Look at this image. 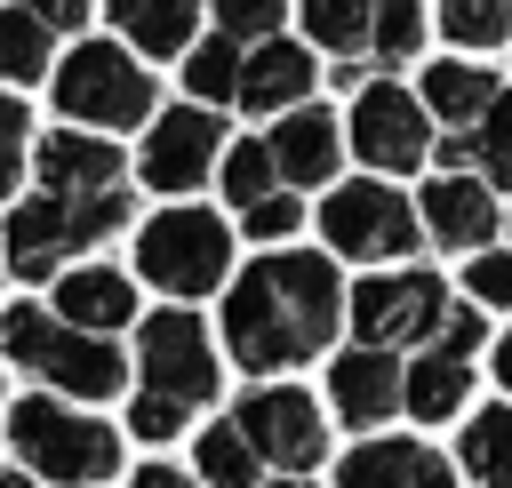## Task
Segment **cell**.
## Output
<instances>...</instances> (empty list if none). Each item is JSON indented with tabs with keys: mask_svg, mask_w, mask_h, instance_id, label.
I'll list each match as a JSON object with an SVG mask.
<instances>
[{
	"mask_svg": "<svg viewBox=\"0 0 512 488\" xmlns=\"http://www.w3.org/2000/svg\"><path fill=\"white\" fill-rule=\"evenodd\" d=\"M56 112L80 128H144L152 120V72L120 48V40H80L56 64Z\"/></svg>",
	"mask_w": 512,
	"mask_h": 488,
	"instance_id": "cell-4",
	"label": "cell"
},
{
	"mask_svg": "<svg viewBox=\"0 0 512 488\" xmlns=\"http://www.w3.org/2000/svg\"><path fill=\"white\" fill-rule=\"evenodd\" d=\"M0 352H8L24 376H40V384H56V392H72V400H112V392L128 384V360L104 344V328L64 320L56 304L40 312L32 296L0 312Z\"/></svg>",
	"mask_w": 512,
	"mask_h": 488,
	"instance_id": "cell-2",
	"label": "cell"
},
{
	"mask_svg": "<svg viewBox=\"0 0 512 488\" xmlns=\"http://www.w3.org/2000/svg\"><path fill=\"white\" fill-rule=\"evenodd\" d=\"M208 8H216V32H232V40H264L288 16V0H208Z\"/></svg>",
	"mask_w": 512,
	"mask_h": 488,
	"instance_id": "cell-33",
	"label": "cell"
},
{
	"mask_svg": "<svg viewBox=\"0 0 512 488\" xmlns=\"http://www.w3.org/2000/svg\"><path fill=\"white\" fill-rule=\"evenodd\" d=\"M136 272H144L152 288H168V296H208V288H224V272H232V232H224V216H208V208H160V216L136 232Z\"/></svg>",
	"mask_w": 512,
	"mask_h": 488,
	"instance_id": "cell-5",
	"label": "cell"
},
{
	"mask_svg": "<svg viewBox=\"0 0 512 488\" xmlns=\"http://www.w3.org/2000/svg\"><path fill=\"white\" fill-rule=\"evenodd\" d=\"M216 152H224V120H216L208 104H176V112L144 120V152H136V168H144L152 192H192V184H208Z\"/></svg>",
	"mask_w": 512,
	"mask_h": 488,
	"instance_id": "cell-10",
	"label": "cell"
},
{
	"mask_svg": "<svg viewBox=\"0 0 512 488\" xmlns=\"http://www.w3.org/2000/svg\"><path fill=\"white\" fill-rule=\"evenodd\" d=\"M32 8H40V16L56 24V32H80V24L96 16V0H32Z\"/></svg>",
	"mask_w": 512,
	"mask_h": 488,
	"instance_id": "cell-38",
	"label": "cell"
},
{
	"mask_svg": "<svg viewBox=\"0 0 512 488\" xmlns=\"http://www.w3.org/2000/svg\"><path fill=\"white\" fill-rule=\"evenodd\" d=\"M256 488H312L304 472H280V480H256Z\"/></svg>",
	"mask_w": 512,
	"mask_h": 488,
	"instance_id": "cell-41",
	"label": "cell"
},
{
	"mask_svg": "<svg viewBox=\"0 0 512 488\" xmlns=\"http://www.w3.org/2000/svg\"><path fill=\"white\" fill-rule=\"evenodd\" d=\"M136 376L144 384H160V392H176V400H216V344H208V328H200V312H152L144 320V336H136Z\"/></svg>",
	"mask_w": 512,
	"mask_h": 488,
	"instance_id": "cell-9",
	"label": "cell"
},
{
	"mask_svg": "<svg viewBox=\"0 0 512 488\" xmlns=\"http://www.w3.org/2000/svg\"><path fill=\"white\" fill-rule=\"evenodd\" d=\"M464 288H472V304H496V312H512V256H504V248H472V272H464Z\"/></svg>",
	"mask_w": 512,
	"mask_h": 488,
	"instance_id": "cell-34",
	"label": "cell"
},
{
	"mask_svg": "<svg viewBox=\"0 0 512 488\" xmlns=\"http://www.w3.org/2000/svg\"><path fill=\"white\" fill-rule=\"evenodd\" d=\"M432 344L472 360V352H480V312H456V304H448V320H440V336H432Z\"/></svg>",
	"mask_w": 512,
	"mask_h": 488,
	"instance_id": "cell-37",
	"label": "cell"
},
{
	"mask_svg": "<svg viewBox=\"0 0 512 488\" xmlns=\"http://www.w3.org/2000/svg\"><path fill=\"white\" fill-rule=\"evenodd\" d=\"M464 472L480 488H512V408H480L464 424Z\"/></svg>",
	"mask_w": 512,
	"mask_h": 488,
	"instance_id": "cell-26",
	"label": "cell"
},
{
	"mask_svg": "<svg viewBox=\"0 0 512 488\" xmlns=\"http://www.w3.org/2000/svg\"><path fill=\"white\" fill-rule=\"evenodd\" d=\"M464 392H472V360H464V352H440V344H416V368H408V408H416V424L456 416Z\"/></svg>",
	"mask_w": 512,
	"mask_h": 488,
	"instance_id": "cell-21",
	"label": "cell"
},
{
	"mask_svg": "<svg viewBox=\"0 0 512 488\" xmlns=\"http://www.w3.org/2000/svg\"><path fill=\"white\" fill-rule=\"evenodd\" d=\"M352 152L368 168H416L432 152V104H416L392 80H368L352 96Z\"/></svg>",
	"mask_w": 512,
	"mask_h": 488,
	"instance_id": "cell-11",
	"label": "cell"
},
{
	"mask_svg": "<svg viewBox=\"0 0 512 488\" xmlns=\"http://www.w3.org/2000/svg\"><path fill=\"white\" fill-rule=\"evenodd\" d=\"M472 128H480V136H472V144H480V176L512 192V88H496V104H488Z\"/></svg>",
	"mask_w": 512,
	"mask_h": 488,
	"instance_id": "cell-31",
	"label": "cell"
},
{
	"mask_svg": "<svg viewBox=\"0 0 512 488\" xmlns=\"http://www.w3.org/2000/svg\"><path fill=\"white\" fill-rule=\"evenodd\" d=\"M64 248H72V232H64V200H56V192L24 200V208L8 216V232H0V264H8L24 288L48 280V272L64 264Z\"/></svg>",
	"mask_w": 512,
	"mask_h": 488,
	"instance_id": "cell-17",
	"label": "cell"
},
{
	"mask_svg": "<svg viewBox=\"0 0 512 488\" xmlns=\"http://www.w3.org/2000/svg\"><path fill=\"white\" fill-rule=\"evenodd\" d=\"M240 216H248V240H288V232L304 224V208H296V192H264V200H248Z\"/></svg>",
	"mask_w": 512,
	"mask_h": 488,
	"instance_id": "cell-35",
	"label": "cell"
},
{
	"mask_svg": "<svg viewBox=\"0 0 512 488\" xmlns=\"http://www.w3.org/2000/svg\"><path fill=\"white\" fill-rule=\"evenodd\" d=\"M24 144H32V112L16 96H0V192L24 176Z\"/></svg>",
	"mask_w": 512,
	"mask_h": 488,
	"instance_id": "cell-36",
	"label": "cell"
},
{
	"mask_svg": "<svg viewBox=\"0 0 512 488\" xmlns=\"http://www.w3.org/2000/svg\"><path fill=\"white\" fill-rule=\"evenodd\" d=\"M56 312L112 336L120 320H136V288H128V272H112V264H80V272L56 280Z\"/></svg>",
	"mask_w": 512,
	"mask_h": 488,
	"instance_id": "cell-19",
	"label": "cell"
},
{
	"mask_svg": "<svg viewBox=\"0 0 512 488\" xmlns=\"http://www.w3.org/2000/svg\"><path fill=\"white\" fill-rule=\"evenodd\" d=\"M440 24L456 48H496V40H512V0H448Z\"/></svg>",
	"mask_w": 512,
	"mask_h": 488,
	"instance_id": "cell-29",
	"label": "cell"
},
{
	"mask_svg": "<svg viewBox=\"0 0 512 488\" xmlns=\"http://www.w3.org/2000/svg\"><path fill=\"white\" fill-rule=\"evenodd\" d=\"M136 488H200V480H184V472H168V464H144Z\"/></svg>",
	"mask_w": 512,
	"mask_h": 488,
	"instance_id": "cell-39",
	"label": "cell"
},
{
	"mask_svg": "<svg viewBox=\"0 0 512 488\" xmlns=\"http://www.w3.org/2000/svg\"><path fill=\"white\" fill-rule=\"evenodd\" d=\"M328 408H336L352 432H376L392 408H408V368L392 360V344L336 352V368H328Z\"/></svg>",
	"mask_w": 512,
	"mask_h": 488,
	"instance_id": "cell-12",
	"label": "cell"
},
{
	"mask_svg": "<svg viewBox=\"0 0 512 488\" xmlns=\"http://www.w3.org/2000/svg\"><path fill=\"white\" fill-rule=\"evenodd\" d=\"M336 320H344V280H336V256H320V248L264 256L224 296V344L248 376H272V368L328 352Z\"/></svg>",
	"mask_w": 512,
	"mask_h": 488,
	"instance_id": "cell-1",
	"label": "cell"
},
{
	"mask_svg": "<svg viewBox=\"0 0 512 488\" xmlns=\"http://www.w3.org/2000/svg\"><path fill=\"white\" fill-rule=\"evenodd\" d=\"M424 104H432V120H456V128H472L488 104H496V72L488 64H432L424 72Z\"/></svg>",
	"mask_w": 512,
	"mask_h": 488,
	"instance_id": "cell-23",
	"label": "cell"
},
{
	"mask_svg": "<svg viewBox=\"0 0 512 488\" xmlns=\"http://www.w3.org/2000/svg\"><path fill=\"white\" fill-rule=\"evenodd\" d=\"M232 416H240V432L256 440V456L280 464V472H312V464L328 456V416H320V400L296 392V384H256Z\"/></svg>",
	"mask_w": 512,
	"mask_h": 488,
	"instance_id": "cell-8",
	"label": "cell"
},
{
	"mask_svg": "<svg viewBox=\"0 0 512 488\" xmlns=\"http://www.w3.org/2000/svg\"><path fill=\"white\" fill-rule=\"evenodd\" d=\"M368 16H376V0H304V32L320 48H336V56L368 48Z\"/></svg>",
	"mask_w": 512,
	"mask_h": 488,
	"instance_id": "cell-27",
	"label": "cell"
},
{
	"mask_svg": "<svg viewBox=\"0 0 512 488\" xmlns=\"http://www.w3.org/2000/svg\"><path fill=\"white\" fill-rule=\"evenodd\" d=\"M40 184H48V192L120 184V152L104 144V128H56V136H40Z\"/></svg>",
	"mask_w": 512,
	"mask_h": 488,
	"instance_id": "cell-18",
	"label": "cell"
},
{
	"mask_svg": "<svg viewBox=\"0 0 512 488\" xmlns=\"http://www.w3.org/2000/svg\"><path fill=\"white\" fill-rule=\"evenodd\" d=\"M264 144H272V160H280V184H328V176H336V152H344V128H336V112H320V104H288Z\"/></svg>",
	"mask_w": 512,
	"mask_h": 488,
	"instance_id": "cell-13",
	"label": "cell"
},
{
	"mask_svg": "<svg viewBox=\"0 0 512 488\" xmlns=\"http://www.w3.org/2000/svg\"><path fill=\"white\" fill-rule=\"evenodd\" d=\"M352 336L360 344H432L440 320H448V288L432 272H384V280H360L352 288Z\"/></svg>",
	"mask_w": 512,
	"mask_h": 488,
	"instance_id": "cell-7",
	"label": "cell"
},
{
	"mask_svg": "<svg viewBox=\"0 0 512 488\" xmlns=\"http://www.w3.org/2000/svg\"><path fill=\"white\" fill-rule=\"evenodd\" d=\"M496 376H504V392H512V336L496 344Z\"/></svg>",
	"mask_w": 512,
	"mask_h": 488,
	"instance_id": "cell-40",
	"label": "cell"
},
{
	"mask_svg": "<svg viewBox=\"0 0 512 488\" xmlns=\"http://www.w3.org/2000/svg\"><path fill=\"white\" fill-rule=\"evenodd\" d=\"M272 184H280V160H272V144H232V152H224V200H232V208L264 200Z\"/></svg>",
	"mask_w": 512,
	"mask_h": 488,
	"instance_id": "cell-30",
	"label": "cell"
},
{
	"mask_svg": "<svg viewBox=\"0 0 512 488\" xmlns=\"http://www.w3.org/2000/svg\"><path fill=\"white\" fill-rule=\"evenodd\" d=\"M184 416H192V400H176V392L144 384V392L128 400V440H176V432H184Z\"/></svg>",
	"mask_w": 512,
	"mask_h": 488,
	"instance_id": "cell-32",
	"label": "cell"
},
{
	"mask_svg": "<svg viewBox=\"0 0 512 488\" xmlns=\"http://www.w3.org/2000/svg\"><path fill=\"white\" fill-rule=\"evenodd\" d=\"M312 80H320V64H312L296 40L264 32V40L248 48V72H240V104H248V112H288V104H304V96H312Z\"/></svg>",
	"mask_w": 512,
	"mask_h": 488,
	"instance_id": "cell-16",
	"label": "cell"
},
{
	"mask_svg": "<svg viewBox=\"0 0 512 488\" xmlns=\"http://www.w3.org/2000/svg\"><path fill=\"white\" fill-rule=\"evenodd\" d=\"M48 40H56V24H48L32 0H24V8H0V80H8V88H32V80H48V72H56Z\"/></svg>",
	"mask_w": 512,
	"mask_h": 488,
	"instance_id": "cell-22",
	"label": "cell"
},
{
	"mask_svg": "<svg viewBox=\"0 0 512 488\" xmlns=\"http://www.w3.org/2000/svg\"><path fill=\"white\" fill-rule=\"evenodd\" d=\"M416 40H424V8H416V0H376V16H368V56H376V64H400V56H416Z\"/></svg>",
	"mask_w": 512,
	"mask_h": 488,
	"instance_id": "cell-28",
	"label": "cell"
},
{
	"mask_svg": "<svg viewBox=\"0 0 512 488\" xmlns=\"http://www.w3.org/2000/svg\"><path fill=\"white\" fill-rule=\"evenodd\" d=\"M104 8H112V24H120L128 48H144V56H184V48H192V16H200L208 0H104Z\"/></svg>",
	"mask_w": 512,
	"mask_h": 488,
	"instance_id": "cell-20",
	"label": "cell"
},
{
	"mask_svg": "<svg viewBox=\"0 0 512 488\" xmlns=\"http://www.w3.org/2000/svg\"><path fill=\"white\" fill-rule=\"evenodd\" d=\"M32 480H40V472H0V488H32Z\"/></svg>",
	"mask_w": 512,
	"mask_h": 488,
	"instance_id": "cell-42",
	"label": "cell"
},
{
	"mask_svg": "<svg viewBox=\"0 0 512 488\" xmlns=\"http://www.w3.org/2000/svg\"><path fill=\"white\" fill-rule=\"evenodd\" d=\"M424 232L440 240V248H488V232H496V192L480 184V176H464V168H448L440 184H424Z\"/></svg>",
	"mask_w": 512,
	"mask_h": 488,
	"instance_id": "cell-14",
	"label": "cell"
},
{
	"mask_svg": "<svg viewBox=\"0 0 512 488\" xmlns=\"http://www.w3.org/2000/svg\"><path fill=\"white\" fill-rule=\"evenodd\" d=\"M8 448L24 456V472H40L56 488H96L120 472V432L104 416H88L72 392H24L8 408Z\"/></svg>",
	"mask_w": 512,
	"mask_h": 488,
	"instance_id": "cell-3",
	"label": "cell"
},
{
	"mask_svg": "<svg viewBox=\"0 0 512 488\" xmlns=\"http://www.w3.org/2000/svg\"><path fill=\"white\" fill-rule=\"evenodd\" d=\"M192 456H200V480H208V488H256V480H264V456H256V440L240 432V416H232V424L216 416V424L192 440Z\"/></svg>",
	"mask_w": 512,
	"mask_h": 488,
	"instance_id": "cell-24",
	"label": "cell"
},
{
	"mask_svg": "<svg viewBox=\"0 0 512 488\" xmlns=\"http://www.w3.org/2000/svg\"><path fill=\"white\" fill-rule=\"evenodd\" d=\"M320 232L336 256H360V264H384V256H408L416 248V208L408 192L392 184H336L320 200Z\"/></svg>",
	"mask_w": 512,
	"mask_h": 488,
	"instance_id": "cell-6",
	"label": "cell"
},
{
	"mask_svg": "<svg viewBox=\"0 0 512 488\" xmlns=\"http://www.w3.org/2000/svg\"><path fill=\"white\" fill-rule=\"evenodd\" d=\"M240 72H248V48H240L232 32H216V40H200V48L184 56V88H192L200 104H232V96H240Z\"/></svg>",
	"mask_w": 512,
	"mask_h": 488,
	"instance_id": "cell-25",
	"label": "cell"
},
{
	"mask_svg": "<svg viewBox=\"0 0 512 488\" xmlns=\"http://www.w3.org/2000/svg\"><path fill=\"white\" fill-rule=\"evenodd\" d=\"M336 488H448V456L424 440H360L336 464Z\"/></svg>",
	"mask_w": 512,
	"mask_h": 488,
	"instance_id": "cell-15",
	"label": "cell"
}]
</instances>
